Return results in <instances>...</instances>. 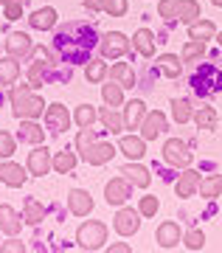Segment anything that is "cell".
<instances>
[{
	"mask_svg": "<svg viewBox=\"0 0 222 253\" xmlns=\"http://www.w3.org/2000/svg\"><path fill=\"white\" fill-rule=\"evenodd\" d=\"M96 45H98V34L88 23H68L65 28H59L53 34V54L71 65H88Z\"/></svg>",
	"mask_w": 222,
	"mask_h": 253,
	"instance_id": "obj_1",
	"label": "cell"
},
{
	"mask_svg": "<svg viewBox=\"0 0 222 253\" xmlns=\"http://www.w3.org/2000/svg\"><path fill=\"white\" fill-rule=\"evenodd\" d=\"M188 87L194 90V96L200 99H208V96H217L222 93V68L214 62H203L197 65L191 79H188Z\"/></svg>",
	"mask_w": 222,
	"mask_h": 253,
	"instance_id": "obj_2",
	"label": "cell"
},
{
	"mask_svg": "<svg viewBox=\"0 0 222 253\" xmlns=\"http://www.w3.org/2000/svg\"><path fill=\"white\" fill-rule=\"evenodd\" d=\"M43 99L31 93V84H20L11 90V110L17 118H37L43 116Z\"/></svg>",
	"mask_w": 222,
	"mask_h": 253,
	"instance_id": "obj_3",
	"label": "cell"
},
{
	"mask_svg": "<svg viewBox=\"0 0 222 253\" xmlns=\"http://www.w3.org/2000/svg\"><path fill=\"white\" fill-rule=\"evenodd\" d=\"M76 242H79V248H85V251H98V248H104L107 225L104 222H96V219H88V222L79 225V231H76Z\"/></svg>",
	"mask_w": 222,
	"mask_h": 253,
	"instance_id": "obj_4",
	"label": "cell"
},
{
	"mask_svg": "<svg viewBox=\"0 0 222 253\" xmlns=\"http://www.w3.org/2000/svg\"><path fill=\"white\" fill-rule=\"evenodd\" d=\"M98 48H101L104 59H118V56H124L130 51V40L121 31H110V34H104L98 40Z\"/></svg>",
	"mask_w": 222,
	"mask_h": 253,
	"instance_id": "obj_5",
	"label": "cell"
},
{
	"mask_svg": "<svg viewBox=\"0 0 222 253\" xmlns=\"http://www.w3.org/2000/svg\"><path fill=\"white\" fill-rule=\"evenodd\" d=\"M163 161L169 163V166L186 169L188 163H191L188 144H186V141H180V138H172V141H166V146H163Z\"/></svg>",
	"mask_w": 222,
	"mask_h": 253,
	"instance_id": "obj_6",
	"label": "cell"
},
{
	"mask_svg": "<svg viewBox=\"0 0 222 253\" xmlns=\"http://www.w3.org/2000/svg\"><path fill=\"white\" fill-rule=\"evenodd\" d=\"M130 194H133V183L127 180V177H113V180L104 186L107 206H121V203H127Z\"/></svg>",
	"mask_w": 222,
	"mask_h": 253,
	"instance_id": "obj_7",
	"label": "cell"
},
{
	"mask_svg": "<svg viewBox=\"0 0 222 253\" xmlns=\"http://www.w3.org/2000/svg\"><path fill=\"white\" fill-rule=\"evenodd\" d=\"M53 169V158L51 152L45 149L43 144H37V149L31 155H28V172L34 174V177H43V174H48Z\"/></svg>",
	"mask_w": 222,
	"mask_h": 253,
	"instance_id": "obj_8",
	"label": "cell"
},
{
	"mask_svg": "<svg viewBox=\"0 0 222 253\" xmlns=\"http://www.w3.org/2000/svg\"><path fill=\"white\" fill-rule=\"evenodd\" d=\"M45 124L51 132H65L71 126V116H68L65 104H48L45 107Z\"/></svg>",
	"mask_w": 222,
	"mask_h": 253,
	"instance_id": "obj_9",
	"label": "cell"
},
{
	"mask_svg": "<svg viewBox=\"0 0 222 253\" xmlns=\"http://www.w3.org/2000/svg\"><path fill=\"white\" fill-rule=\"evenodd\" d=\"M116 231L121 236H133L138 228H141V211H133V208H121L116 214Z\"/></svg>",
	"mask_w": 222,
	"mask_h": 253,
	"instance_id": "obj_10",
	"label": "cell"
},
{
	"mask_svg": "<svg viewBox=\"0 0 222 253\" xmlns=\"http://www.w3.org/2000/svg\"><path fill=\"white\" fill-rule=\"evenodd\" d=\"M163 129H166V116H163L160 110L146 113V118H143V124H141V138L143 141H155Z\"/></svg>",
	"mask_w": 222,
	"mask_h": 253,
	"instance_id": "obj_11",
	"label": "cell"
},
{
	"mask_svg": "<svg viewBox=\"0 0 222 253\" xmlns=\"http://www.w3.org/2000/svg\"><path fill=\"white\" fill-rule=\"evenodd\" d=\"M28 169H23L20 163H3L0 166V180L6 183V186H11V189H20L23 183L28 180Z\"/></svg>",
	"mask_w": 222,
	"mask_h": 253,
	"instance_id": "obj_12",
	"label": "cell"
},
{
	"mask_svg": "<svg viewBox=\"0 0 222 253\" xmlns=\"http://www.w3.org/2000/svg\"><path fill=\"white\" fill-rule=\"evenodd\" d=\"M88 11H107L110 17H124L127 14V0H85Z\"/></svg>",
	"mask_w": 222,
	"mask_h": 253,
	"instance_id": "obj_13",
	"label": "cell"
},
{
	"mask_svg": "<svg viewBox=\"0 0 222 253\" xmlns=\"http://www.w3.org/2000/svg\"><path fill=\"white\" fill-rule=\"evenodd\" d=\"M68 208H71V214H76V217H88L90 211H93V197H90L88 191L73 189L68 194Z\"/></svg>",
	"mask_w": 222,
	"mask_h": 253,
	"instance_id": "obj_14",
	"label": "cell"
},
{
	"mask_svg": "<svg viewBox=\"0 0 222 253\" xmlns=\"http://www.w3.org/2000/svg\"><path fill=\"white\" fill-rule=\"evenodd\" d=\"M6 51H9V56H14V59H23V56H28L34 48H31V37L28 34H9V40H6Z\"/></svg>",
	"mask_w": 222,
	"mask_h": 253,
	"instance_id": "obj_15",
	"label": "cell"
},
{
	"mask_svg": "<svg viewBox=\"0 0 222 253\" xmlns=\"http://www.w3.org/2000/svg\"><path fill=\"white\" fill-rule=\"evenodd\" d=\"M113 155H116V146H113V144H98V141H96V144L88 149V155H85L82 161L90 163V166H101V163H107Z\"/></svg>",
	"mask_w": 222,
	"mask_h": 253,
	"instance_id": "obj_16",
	"label": "cell"
},
{
	"mask_svg": "<svg viewBox=\"0 0 222 253\" xmlns=\"http://www.w3.org/2000/svg\"><path fill=\"white\" fill-rule=\"evenodd\" d=\"M143 118H146V104H143L141 99H133L130 104H127V113H124V124L130 126V129H141Z\"/></svg>",
	"mask_w": 222,
	"mask_h": 253,
	"instance_id": "obj_17",
	"label": "cell"
},
{
	"mask_svg": "<svg viewBox=\"0 0 222 253\" xmlns=\"http://www.w3.org/2000/svg\"><path fill=\"white\" fill-rule=\"evenodd\" d=\"M183 59H178L175 54H163L158 56V62H155V73H163V76H169V79H178L180 71H183Z\"/></svg>",
	"mask_w": 222,
	"mask_h": 253,
	"instance_id": "obj_18",
	"label": "cell"
},
{
	"mask_svg": "<svg viewBox=\"0 0 222 253\" xmlns=\"http://www.w3.org/2000/svg\"><path fill=\"white\" fill-rule=\"evenodd\" d=\"M183 239V231H180L178 222H163L158 228V245L160 248H175V245Z\"/></svg>",
	"mask_w": 222,
	"mask_h": 253,
	"instance_id": "obj_19",
	"label": "cell"
},
{
	"mask_svg": "<svg viewBox=\"0 0 222 253\" xmlns=\"http://www.w3.org/2000/svg\"><path fill=\"white\" fill-rule=\"evenodd\" d=\"M133 45H135V51H138L141 56L149 59V56L155 54V34H152L149 28H138L135 37H133Z\"/></svg>",
	"mask_w": 222,
	"mask_h": 253,
	"instance_id": "obj_20",
	"label": "cell"
},
{
	"mask_svg": "<svg viewBox=\"0 0 222 253\" xmlns=\"http://www.w3.org/2000/svg\"><path fill=\"white\" fill-rule=\"evenodd\" d=\"M28 23H31V28H37V31H48V28L56 26V11L51 9V6H45V9H37L31 17H28Z\"/></svg>",
	"mask_w": 222,
	"mask_h": 253,
	"instance_id": "obj_21",
	"label": "cell"
},
{
	"mask_svg": "<svg viewBox=\"0 0 222 253\" xmlns=\"http://www.w3.org/2000/svg\"><path fill=\"white\" fill-rule=\"evenodd\" d=\"M197 189H200V172L186 169V172L178 177V197H191Z\"/></svg>",
	"mask_w": 222,
	"mask_h": 253,
	"instance_id": "obj_22",
	"label": "cell"
},
{
	"mask_svg": "<svg viewBox=\"0 0 222 253\" xmlns=\"http://www.w3.org/2000/svg\"><path fill=\"white\" fill-rule=\"evenodd\" d=\"M121 174H124V177L133 183V186H141V189H146V186H149V180H152L149 172L143 169L141 163H133V161H130L124 169H121Z\"/></svg>",
	"mask_w": 222,
	"mask_h": 253,
	"instance_id": "obj_23",
	"label": "cell"
},
{
	"mask_svg": "<svg viewBox=\"0 0 222 253\" xmlns=\"http://www.w3.org/2000/svg\"><path fill=\"white\" fill-rule=\"evenodd\" d=\"M175 17H178L180 23H186V26L197 23V20H200V3H197V0H178Z\"/></svg>",
	"mask_w": 222,
	"mask_h": 253,
	"instance_id": "obj_24",
	"label": "cell"
},
{
	"mask_svg": "<svg viewBox=\"0 0 222 253\" xmlns=\"http://www.w3.org/2000/svg\"><path fill=\"white\" fill-rule=\"evenodd\" d=\"M43 126L40 124H34V121H31V118H28V121H23V124H20V132H17V138H20V144H43Z\"/></svg>",
	"mask_w": 222,
	"mask_h": 253,
	"instance_id": "obj_25",
	"label": "cell"
},
{
	"mask_svg": "<svg viewBox=\"0 0 222 253\" xmlns=\"http://www.w3.org/2000/svg\"><path fill=\"white\" fill-rule=\"evenodd\" d=\"M0 231L9 236L20 234V217L11 206H0Z\"/></svg>",
	"mask_w": 222,
	"mask_h": 253,
	"instance_id": "obj_26",
	"label": "cell"
},
{
	"mask_svg": "<svg viewBox=\"0 0 222 253\" xmlns=\"http://www.w3.org/2000/svg\"><path fill=\"white\" fill-rule=\"evenodd\" d=\"M118 146H121V152H124L130 161H138V158H143V152H146L143 138H135V135H124L118 141Z\"/></svg>",
	"mask_w": 222,
	"mask_h": 253,
	"instance_id": "obj_27",
	"label": "cell"
},
{
	"mask_svg": "<svg viewBox=\"0 0 222 253\" xmlns=\"http://www.w3.org/2000/svg\"><path fill=\"white\" fill-rule=\"evenodd\" d=\"M20 79V62L14 56L0 59V84H14Z\"/></svg>",
	"mask_w": 222,
	"mask_h": 253,
	"instance_id": "obj_28",
	"label": "cell"
},
{
	"mask_svg": "<svg viewBox=\"0 0 222 253\" xmlns=\"http://www.w3.org/2000/svg\"><path fill=\"white\" fill-rule=\"evenodd\" d=\"M214 34H217V28H214L211 20H197V23L188 26V37H191V40H200V42L211 40Z\"/></svg>",
	"mask_w": 222,
	"mask_h": 253,
	"instance_id": "obj_29",
	"label": "cell"
},
{
	"mask_svg": "<svg viewBox=\"0 0 222 253\" xmlns=\"http://www.w3.org/2000/svg\"><path fill=\"white\" fill-rule=\"evenodd\" d=\"M43 217H45L43 206H40L34 197H26V203H23V219H26L28 225H40Z\"/></svg>",
	"mask_w": 222,
	"mask_h": 253,
	"instance_id": "obj_30",
	"label": "cell"
},
{
	"mask_svg": "<svg viewBox=\"0 0 222 253\" xmlns=\"http://www.w3.org/2000/svg\"><path fill=\"white\" fill-rule=\"evenodd\" d=\"M101 96H104V101L110 104V107H118V104L124 101V87H121L116 79H110L104 87H101Z\"/></svg>",
	"mask_w": 222,
	"mask_h": 253,
	"instance_id": "obj_31",
	"label": "cell"
},
{
	"mask_svg": "<svg viewBox=\"0 0 222 253\" xmlns=\"http://www.w3.org/2000/svg\"><path fill=\"white\" fill-rule=\"evenodd\" d=\"M110 79H116L121 87H133L135 84V76H133V71H130V65L127 62L113 65V68H110Z\"/></svg>",
	"mask_w": 222,
	"mask_h": 253,
	"instance_id": "obj_32",
	"label": "cell"
},
{
	"mask_svg": "<svg viewBox=\"0 0 222 253\" xmlns=\"http://www.w3.org/2000/svg\"><path fill=\"white\" fill-rule=\"evenodd\" d=\"M217 121H220V116H217V110L214 107H200L194 113V124L200 126V129H214Z\"/></svg>",
	"mask_w": 222,
	"mask_h": 253,
	"instance_id": "obj_33",
	"label": "cell"
},
{
	"mask_svg": "<svg viewBox=\"0 0 222 253\" xmlns=\"http://www.w3.org/2000/svg\"><path fill=\"white\" fill-rule=\"evenodd\" d=\"M172 116H175L178 124H186L188 118H194L191 101H188V99H175V101H172Z\"/></svg>",
	"mask_w": 222,
	"mask_h": 253,
	"instance_id": "obj_34",
	"label": "cell"
},
{
	"mask_svg": "<svg viewBox=\"0 0 222 253\" xmlns=\"http://www.w3.org/2000/svg\"><path fill=\"white\" fill-rule=\"evenodd\" d=\"M98 118H101V124H104L110 132H121V129L127 126V124H124V118L118 116L116 110H110V107L101 110V113H98Z\"/></svg>",
	"mask_w": 222,
	"mask_h": 253,
	"instance_id": "obj_35",
	"label": "cell"
},
{
	"mask_svg": "<svg viewBox=\"0 0 222 253\" xmlns=\"http://www.w3.org/2000/svg\"><path fill=\"white\" fill-rule=\"evenodd\" d=\"M200 194L203 197H220L222 194V174H211V177L200 180Z\"/></svg>",
	"mask_w": 222,
	"mask_h": 253,
	"instance_id": "obj_36",
	"label": "cell"
},
{
	"mask_svg": "<svg viewBox=\"0 0 222 253\" xmlns=\"http://www.w3.org/2000/svg\"><path fill=\"white\" fill-rule=\"evenodd\" d=\"M85 76H88V82H101L107 76V62H101V59H90L88 68H85Z\"/></svg>",
	"mask_w": 222,
	"mask_h": 253,
	"instance_id": "obj_37",
	"label": "cell"
},
{
	"mask_svg": "<svg viewBox=\"0 0 222 253\" xmlns=\"http://www.w3.org/2000/svg\"><path fill=\"white\" fill-rule=\"evenodd\" d=\"M93 144H96V132H93L90 126H82V132L76 135V149H79V155H82V158L88 155V149H90Z\"/></svg>",
	"mask_w": 222,
	"mask_h": 253,
	"instance_id": "obj_38",
	"label": "cell"
},
{
	"mask_svg": "<svg viewBox=\"0 0 222 253\" xmlns=\"http://www.w3.org/2000/svg\"><path fill=\"white\" fill-rule=\"evenodd\" d=\"M73 118H76V124L79 126H93V121L98 118V113H96V107H90V104H79Z\"/></svg>",
	"mask_w": 222,
	"mask_h": 253,
	"instance_id": "obj_39",
	"label": "cell"
},
{
	"mask_svg": "<svg viewBox=\"0 0 222 253\" xmlns=\"http://www.w3.org/2000/svg\"><path fill=\"white\" fill-rule=\"evenodd\" d=\"M205 54V42H200V40H191V42H186V48H183V62H197L200 56Z\"/></svg>",
	"mask_w": 222,
	"mask_h": 253,
	"instance_id": "obj_40",
	"label": "cell"
},
{
	"mask_svg": "<svg viewBox=\"0 0 222 253\" xmlns=\"http://www.w3.org/2000/svg\"><path fill=\"white\" fill-rule=\"evenodd\" d=\"M48 65H51V62H45V59H37V62L31 65V71H28L31 87H43V82H45V71H48Z\"/></svg>",
	"mask_w": 222,
	"mask_h": 253,
	"instance_id": "obj_41",
	"label": "cell"
},
{
	"mask_svg": "<svg viewBox=\"0 0 222 253\" xmlns=\"http://www.w3.org/2000/svg\"><path fill=\"white\" fill-rule=\"evenodd\" d=\"M73 166H76V155L73 152H56V158H53V169H56L59 174L71 172Z\"/></svg>",
	"mask_w": 222,
	"mask_h": 253,
	"instance_id": "obj_42",
	"label": "cell"
},
{
	"mask_svg": "<svg viewBox=\"0 0 222 253\" xmlns=\"http://www.w3.org/2000/svg\"><path fill=\"white\" fill-rule=\"evenodd\" d=\"M183 242H186L188 251H203L205 236H203V231H188V234L183 236Z\"/></svg>",
	"mask_w": 222,
	"mask_h": 253,
	"instance_id": "obj_43",
	"label": "cell"
},
{
	"mask_svg": "<svg viewBox=\"0 0 222 253\" xmlns=\"http://www.w3.org/2000/svg\"><path fill=\"white\" fill-rule=\"evenodd\" d=\"M11 155H14V138L0 129V158H11Z\"/></svg>",
	"mask_w": 222,
	"mask_h": 253,
	"instance_id": "obj_44",
	"label": "cell"
},
{
	"mask_svg": "<svg viewBox=\"0 0 222 253\" xmlns=\"http://www.w3.org/2000/svg\"><path fill=\"white\" fill-rule=\"evenodd\" d=\"M160 208V203H158V197H141V217H155V211Z\"/></svg>",
	"mask_w": 222,
	"mask_h": 253,
	"instance_id": "obj_45",
	"label": "cell"
},
{
	"mask_svg": "<svg viewBox=\"0 0 222 253\" xmlns=\"http://www.w3.org/2000/svg\"><path fill=\"white\" fill-rule=\"evenodd\" d=\"M3 11H6V20H20V17H23V0L3 3Z\"/></svg>",
	"mask_w": 222,
	"mask_h": 253,
	"instance_id": "obj_46",
	"label": "cell"
},
{
	"mask_svg": "<svg viewBox=\"0 0 222 253\" xmlns=\"http://www.w3.org/2000/svg\"><path fill=\"white\" fill-rule=\"evenodd\" d=\"M158 11H160V17H175V11H178V0H160Z\"/></svg>",
	"mask_w": 222,
	"mask_h": 253,
	"instance_id": "obj_47",
	"label": "cell"
},
{
	"mask_svg": "<svg viewBox=\"0 0 222 253\" xmlns=\"http://www.w3.org/2000/svg\"><path fill=\"white\" fill-rule=\"evenodd\" d=\"M0 251H3V253H23V251H26V245L17 242V239H9V242L0 245Z\"/></svg>",
	"mask_w": 222,
	"mask_h": 253,
	"instance_id": "obj_48",
	"label": "cell"
},
{
	"mask_svg": "<svg viewBox=\"0 0 222 253\" xmlns=\"http://www.w3.org/2000/svg\"><path fill=\"white\" fill-rule=\"evenodd\" d=\"M110 251H113V253H127V251H130V245H124V242H116V245H110Z\"/></svg>",
	"mask_w": 222,
	"mask_h": 253,
	"instance_id": "obj_49",
	"label": "cell"
},
{
	"mask_svg": "<svg viewBox=\"0 0 222 253\" xmlns=\"http://www.w3.org/2000/svg\"><path fill=\"white\" fill-rule=\"evenodd\" d=\"M211 3H214V6H222V0H211Z\"/></svg>",
	"mask_w": 222,
	"mask_h": 253,
	"instance_id": "obj_50",
	"label": "cell"
},
{
	"mask_svg": "<svg viewBox=\"0 0 222 253\" xmlns=\"http://www.w3.org/2000/svg\"><path fill=\"white\" fill-rule=\"evenodd\" d=\"M0 3H14V0H0Z\"/></svg>",
	"mask_w": 222,
	"mask_h": 253,
	"instance_id": "obj_51",
	"label": "cell"
},
{
	"mask_svg": "<svg viewBox=\"0 0 222 253\" xmlns=\"http://www.w3.org/2000/svg\"><path fill=\"white\" fill-rule=\"evenodd\" d=\"M220 45H222V34H220Z\"/></svg>",
	"mask_w": 222,
	"mask_h": 253,
	"instance_id": "obj_52",
	"label": "cell"
},
{
	"mask_svg": "<svg viewBox=\"0 0 222 253\" xmlns=\"http://www.w3.org/2000/svg\"><path fill=\"white\" fill-rule=\"evenodd\" d=\"M0 101H3V96H0Z\"/></svg>",
	"mask_w": 222,
	"mask_h": 253,
	"instance_id": "obj_53",
	"label": "cell"
}]
</instances>
